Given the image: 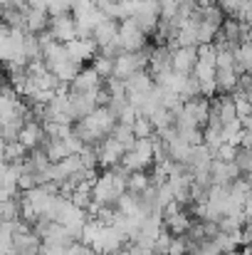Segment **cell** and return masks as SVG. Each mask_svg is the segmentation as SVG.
I'll return each instance as SVG.
<instances>
[{"instance_id":"5","label":"cell","mask_w":252,"mask_h":255,"mask_svg":"<svg viewBox=\"0 0 252 255\" xmlns=\"http://www.w3.org/2000/svg\"><path fill=\"white\" fill-rule=\"evenodd\" d=\"M96 154H99V166H101V169H114V166L121 164L126 149H124L114 136H109V139H104V141L96 146Z\"/></svg>"},{"instance_id":"11","label":"cell","mask_w":252,"mask_h":255,"mask_svg":"<svg viewBox=\"0 0 252 255\" xmlns=\"http://www.w3.org/2000/svg\"><path fill=\"white\" fill-rule=\"evenodd\" d=\"M104 87V80L91 70V67H84L82 72L75 77V82L70 85V92H77V94H91V92H99Z\"/></svg>"},{"instance_id":"2","label":"cell","mask_w":252,"mask_h":255,"mask_svg":"<svg viewBox=\"0 0 252 255\" xmlns=\"http://www.w3.org/2000/svg\"><path fill=\"white\" fill-rule=\"evenodd\" d=\"M129 20H131L146 37H151V35H156V27H159V20H161V10H159L156 2L139 0V5H136V10H134V15H131Z\"/></svg>"},{"instance_id":"16","label":"cell","mask_w":252,"mask_h":255,"mask_svg":"<svg viewBox=\"0 0 252 255\" xmlns=\"http://www.w3.org/2000/svg\"><path fill=\"white\" fill-rule=\"evenodd\" d=\"M2 226H5V221H2V218H0V231H2Z\"/></svg>"},{"instance_id":"1","label":"cell","mask_w":252,"mask_h":255,"mask_svg":"<svg viewBox=\"0 0 252 255\" xmlns=\"http://www.w3.org/2000/svg\"><path fill=\"white\" fill-rule=\"evenodd\" d=\"M156 164V154H154V139H136V144L124 154L121 166L129 173H139V171H151Z\"/></svg>"},{"instance_id":"12","label":"cell","mask_w":252,"mask_h":255,"mask_svg":"<svg viewBox=\"0 0 252 255\" xmlns=\"http://www.w3.org/2000/svg\"><path fill=\"white\" fill-rule=\"evenodd\" d=\"M233 164H235V169L240 171V176L252 173V149L250 146H238V149H235V156H233Z\"/></svg>"},{"instance_id":"10","label":"cell","mask_w":252,"mask_h":255,"mask_svg":"<svg viewBox=\"0 0 252 255\" xmlns=\"http://www.w3.org/2000/svg\"><path fill=\"white\" fill-rule=\"evenodd\" d=\"M45 127H42V122H37V119H27V124L22 127V131H20V144L30 151V149H37V146H42L45 144Z\"/></svg>"},{"instance_id":"6","label":"cell","mask_w":252,"mask_h":255,"mask_svg":"<svg viewBox=\"0 0 252 255\" xmlns=\"http://www.w3.org/2000/svg\"><path fill=\"white\" fill-rule=\"evenodd\" d=\"M210 178H213V186L230 188V186L240 178V171L235 169V164H233V161L213 159V164H210Z\"/></svg>"},{"instance_id":"4","label":"cell","mask_w":252,"mask_h":255,"mask_svg":"<svg viewBox=\"0 0 252 255\" xmlns=\"http://www.w3.org/2000/svg\"><path fill=\"white\" fill-rule=\"evenodd\" d=\"M119 45H121L124 52H141L151 42L131 20H124V22H119Z\"/></svg>"},{"instance_id":"14","label":"cell","mask_w":252,"mask_h":255,"mask_svg":"<svg viewBox=\"0 0 252 255\" xmlns=\"http://www.w3.org/2000/svg\"><path fill=\"white\" fill-rule=\"evenodd\" d=\"M131 129H134V136L136 139H154L156 136V129H154V124H151L149 117H136L134 124H131Z\"/></svg>"},{"instance_id":"13","label":"cell","mask_w":252,"mask_h":255,"mask_svg":"<svg viewBox=\"0 0 252 255\" xmlns=\"http://www.w3.org/2000/svg\"><path fill=\"white\" fill-rule=\"evenodd\" d=\"M25 156H27V149H25L20 141H10V144H5V154H2L5 164L17 166V164H22V161H25Z\"/></svg>"},{"instance_id":"7","label":"cell","mask_w":252,"mask_h":255,"mask_svg":"<svg viewBox=\"0 0 252 255\" xmlns=\"http://www.w3.org/2000/svg\"><path fill=\"white\" fill-rule=\"evenodd\" d=\"M91 40H94L96 50H104L106 45L116 42V40H119V22H116V20H111V17H104L99 25H94Z\"/></svg>"},{"instance_id":"8","label":"cell","mask_w":252,"mask_h":255,"mask_svg":"<svg viewBox=\"0 0 252 255\" xmlns=\"http://www.w3.org/2000/svg\"><path fill=\"white\" fill-rule=\"evenodd\" d=\"M198 62V47H175L173 50V72L175 75H193Z\"/></svg>"},{"instance_id":"15","label":"cell","mask_w":252,"mask_h":255,"mask_svg":"<svg viewBox=\"0 0 252 255\" xmlns=\"http://www.w3.org/2000/svg\"><path fill=\"white\" fill-rule=\"evenodd\" d=\"M225 255H243V251H233V253H225Z\"/></svg>"},{"instance_id":"9","label":"cell","mask_w":252,"mask_h":255,"mask_svg":"<svg viewBox=\"0 0 252 255\" xmlns=\"http://www.w3.org/2000/svg\"><path fill=\"white\" fill-rule=\"evenodd\" d=\"M183 112L203 129L205 127V122H208V114H210V99L208 97H203V94H198V97H190V99H185L183 102Z\"/></svg>"},{"instance_id":"3","label":"cell","mask_w":252,"mask_h":255,"mask_svg":"<svg viewBox=\"0 0 252 255\" xmlns=\"http://www.w3.org/2000/svg\"><path fill=\"white\" fill-rule=\"evenodd\" d=\"M47 35H50L55 42H60V45L72 42V40L77 37V20H75V15H72V12L52 15V17H50V30H47Z\"/></svg>"}]
</instances>
